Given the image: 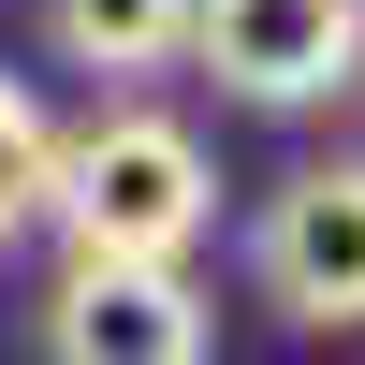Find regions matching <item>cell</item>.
I'll return each instance as SVG.
<instances>
[{
	"mask_svg": "<svg viewBox=\"0 0 365 365\" xmlns=\"http://www.w3.org/2000/svg\"><path fill=\"white\" fill-rule=\"evenodd\" d=\"M44 220L73 234L88 263H190V234L220 220V175L175 117H88V132L44 146Z\"/></svg>",
	"mask_w": 365,
	"mask_h": 365,
	"instance_id": "obj_1",
	"label": "cell"
},
{
	"mask_svg": "<svg viewBox=\"0 0 365 365\" xmlns=\"http://www.w3.org/2000/svg\"><path fill=\"white\" fill-rule=\"evenodd\" d=\"M220 73V103H263V117H307L365 73V0H190V44Z\"/></svg>",
	"mask_w": 365,
	"mask_h": 365,
	"instance_id": "obj_2",
	"label": "cell"
},
{
	"mask_svg": "<svg viewBox=\"0 0 365 365\" xmlns=\"http://www.w3.org/2000/svg\"><path fill=\"white\" fill-rule=\"evenodd\" d=\"M249 263H263V307H278V322L351 336V322H365V161H307V175H278Z\"/></svg>",
	"mask_w": 365,
	"mask_h": 365,
	"instance_id": "obj_3",
	"label": "cell"
},
{
	"mask_svg": "<svg viewBox=\"0 0 365 365\" xmlns=\"http://www.w3.org/2000/svg\"><path fill=\"white\" fill-rule=\"evenodd\" d=\"M44 351L58 365H205V292H190V263H88L73 249Z\"/></svg>",
	"mask_w": 365,
	"mask_h": 365,
	"instance_id": "obj_4",
	"label": "cell"
},
{
	"mask_svg": "<svg viewBox=\"0 0 365 365\" xmlns=\"http://www.w3.org/2000/svg\"><path fill=\"white\" fill-rule=\"evenodd\" d=\"M44 44L73 73H161L190 44V0H44Z\"/></svg>",
	"mask_w": 365,
	"mask_h": 365,
	"instance_id": "obj_5",
	"label": "cell"
},
{
	"mask_svg": "<svg viewBox=\"0 0 365 365\" xmlns=\"http://www.w3.org/2000/svg\"><path fill=\"white\" fill-rule=\"evenodd\" d=\"M44 146H58V132H44V103H29L15 73H0V249H15L29 220H44Z\"/></svg>",
	"mask_w": 365,
	"mask_h": 365,
	"instance_id": "obj_6",
	"label": "cell"
}]
</instances>
